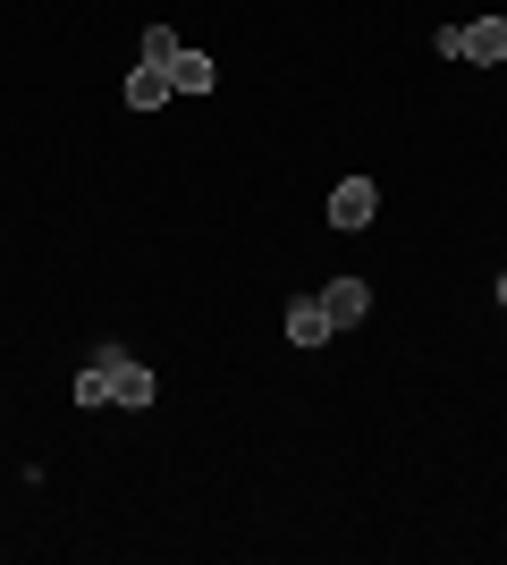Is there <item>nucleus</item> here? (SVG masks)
I'll return each instance as SVG.
<instances>
[{
  "mask_svg": "<svg viewBox=\"0 0 507 565\" xmlns=\"http://www.w3.org/2000/svg\"><path fill=\"white\" fill-rule=\"evenodd\" d=\"M372 212H381V186H372V178H338L330 228H372Z\"/></svg>",
  "mask_w": 507,
  "mask_h": 565,
  "instance_id": "nucleus-3",
  "label": "nucleus"
},
{
  "mask_svg": "<svg viewBox=\"0 0 507 565\" xmlns=\"http://www.w3.org/2000/svg\"><path fill=\"white\" fill-rule=\"evenodd\" d=\"M169 85H178V94H212V85H220L212 51H178V68H169Z\"/></svg>",
  "mask_w": 507,
  "mask_h": 565,
  "instance_id": "nucleus-6",
  "label": "nucleus"
},
{
  "mask_svg": "<svg viewBox=\"0 0 507 565\" xmlns=\"http://www.w3.org/2000/svg\"><path fill=\"white\" fill-rule=\"evenodd\" d=\"M321 312H330V330H356L363 312H372V287L363 279H330L321 287Z\"/></svg>",
  "mask_w": 507,
  "mask_h": 565,
  "instance_id": "nucleus-4",
  "label": "nucleus"
},
{
  "mask_svg": "<svg viewBox=\"0 0 507 565\" xmlns=\"http://www.w3.org/2000/svg\"><path fill=\"white\" fill-rule=\"evenodd\" d=\"M330 312H321V296H296L288 305V347H330Z\"/></svg>",
  "mask_w": 507,
  "mask_h": 565,
  "instance_id": "nucleus-5",
  "label": "nucleus"
},
{
  "mask_svg": "<svg viewBox=\"0 0 507 565\" xmlns=\"http://www.w3.org/2000/svg\"><path fill=\"white\" fill-rule=\"evenodd\" d=\"M169 94H178V85H169V68H136V76H127V110H161Z\"/></svg>",
  "mask_w": 507,
  "mask_h": 565,
  "instance_id": "nucleus-7",
  "label": "nucleus"
},
{
  "mask_svg": "<svg viewBox=\"0 0 507 565\" xmlns=\"http://www.w3.org/2000/svg\"><path fill=\"white\" fill-rule=\"evenodd\" d=\"M76 405H110V372H102V363L76 372Z\"/></svg>",
  "mask_w": 507,
  "mask_h": 565,
  "instance_id": "nucleus-9",
  "label": "nucleus"
},
{
  "mask_svg": "<svg viewBox=\"0 0 507 565\" xmlns=\"http://www.w3.org/2000/svg\"><path fill=\"white\" fill-rule=\"evenodd\" d=\"M102 372H110V405H127V414H145L152 397H161V380L145 372V363H136V354L119 347V338H102V354H94Z\"/></svg>",
  "mask_w": 507,
  "mask_h": 565,
  "instance_id": "nucleus-1",
  "label": "nucleus"
},
{
  "mask_svg": "<svg viewBox=\"0 0 507 565\" xmlns=\"http://www.w3.org/2000/svg\"><path fill=\"white\" fill-rule=\"evenodd\" d=\"M440 60H465V68H499L507 60V18H474L440 34Z\"/></svg>",
  "mask_w": 507,
  "mask_h": 565,
  "instance_id": "nucleus-2",
  "label": "nucleus"
},
{
  "mask_svg": "<svg viewBox=\"0 0 507 565\" xmlns=\"http://www.w3.org/2000/svg\"><path fill=\"white\" fill-rule=\"evenodd\" d=\"M178 34H169V25H145V68H178Z\"/></svg>",
  "mask_w": 507,
  "mask_h": 565,
  "instance_id": "nucleus-8",
  "label": "nucleus"
}]
</instances>
